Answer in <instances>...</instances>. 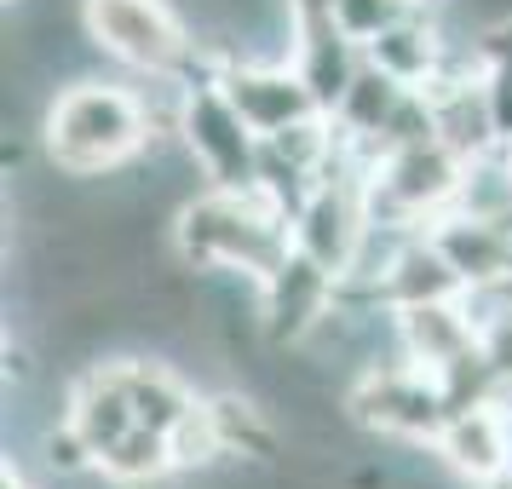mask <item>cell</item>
Instances as JSON below:
<instances>
[{"mask_svg": "<svg viewBox=\"0 0 512 489\" xmlns=\"http://www.w3.org/2000/svg\"><path fill=\"white\" fill-rule=\"evenodd\" d=\"M41 162H52L58 173L81 179H104L133 167L150 150V110H144L139 81L121 75H81L64 81L41 110Z\"/></svg>", "mask_w": 512, "mask_h": 489, "instance_id": "6da1fadb", "label": "cell"}, {"mask_svg": "<svg viewBox=\"0 0 512 489\" xmlns=\"http://www.w3.org/2000/svg\"><path fill=\"white\" fill-rule=\"evenodd\" d=\"M173 248L196 271H236V277L265 282L282 259L294 254V219L265 196V190H196L173 213Z\"/></svg>", "mask_w": 512, "mask_h": 489, "instance_id": "7a4b0ae2", "label": "cell"}, {"mask_svg": "<svg viewBox=\"0 0 512 489\" xmlns=\"http://www.w3.org/2000/svg\"><path fill=\"white\" fill-rule=\"evenodd\" d=\"M81 29L93 35L104 64L139 75H213V58L196 47L190 18L173 0H81Z\"/></svg>", "mask_w": 512, "mask_h": 489, "instance_id": "3957f363", "label": "cell"}, {"mask_svg": "<svg viewBox=\"0 0 512 489\" xmlns=\"http://www.w3.org/2000/svg\"><path fill=\"white\" fill-rule=\"evenodd\" d=\"M340 397H346L357 432H374V438L403 443V449H432L455 415L443 397V380L409 357H386V363L363 369Z\"/></svg>", "mask_w": 512, "mask_h": 489, "instance_id": "277c9868", "label": "cell"}, {"mask_svg": "<svg viewBox=\"0 0 512 489\" xmlns=\"http://www.w3.org/2000/svg\"><path fill=\"white\" fill-rule=\"evenodd\" d=\"M461 173L466 162L449 150L443 139H420L403 150L374 156L369 167V213L374 225H392V231H426L432 219L455 208L461 196Z\"/></svg>", "mask_w": 512, "mask_h": 489, "instance_id": "5b68a950", "label": "cell"}, {"mask_svg": "<svg viewBox=\"0 0 512 489\" xmlns=\"http://www.w3.org/2000/svg\"><path fill=\"white\" fill-rule=\"evenodd\" d=\"M179 144L196 162V173L219 190H259V162H265V139H259L248 116L231 104L219 87V75H190L185 110H179Z\"/></svg>", "mask_w": 512, "mask_h": 489, "instance_id": "8992f818", "label": "cell"}, {"mask_svg": "<svg viewBox=\"0 0 512 489\" xmlns=\"http://www.w3.org/2000/svg\"><path fill=\"white\" fill-rule=\"evenodd\" d=\"M213 75L259 139H277V133H288L311 116H328L294 58H225Z\"/></svg>", "mask_w": 512, "mask_h": 489, "instance_id": "52a82bcc", "label": "cell"}, {"mask_svg": "<svg viewBox=\"0 0 512 489\" xmlns=\"http://www.w3.org/2000/svg\"><path fill=\"white\" fill-rule=\"evenodd\" d=\"M334 300H340V277L294 248L259 282V328H265L271 351H300L317 334V323L334 311Z\"/></svg>", "mask_w": 512, "mask_h": 489, "instance_id": "ba28073f", "label": "cell"}, {"mask_svg": "<svg viewBox=\"0 0 512 489\" xmlns=\"http://www.w3.org/2000/svg\"><path fill=\"white\" fill-rule=\"evenodd\" d=\"M432 455L461 489H512V397L455 409Z\"/></svg>", "mask_w": 512, "mask_h": 489, "instance_id": "9c48e42d", "label": "cell"}, {"mask_svg": "<svg viewBox=\"0 0 512 489\" xmlns=\"http://www.w3.org/2000/svg\"><path fill=\"white\" fill-rule=\"evenodd\" d=\"M64 415L81 438L93 443V455L104 461L110 449H116L133 426H139V409H133V392H127V380H121V357H98V363H81L70 374V403H64Z\"/></svg>", "mask_w": 512, "mask_h": 489, "instance_id": "30bf717a", "label": "cell"}, {"mask_svg": "<svg viewBox=\"0 0 512 489\" xmlns=\"http://www.w3.org/2000/svg\"><path fill=\"white\" fill-rule=\"evenodd\" d=\"M397 346L409 363L420 369H455L466 351H478V317H472V305L461 300H432V305H409V311H397Z\"/></svg>", "mask_w": 512, "mask_h": 489, "instance_id": "8fae6325", "label": "cell"}, {"mask_svg": "<svg viewBox=\"0 0 512 489\" xmlns=\"http://www.w3.org/2000/svg\"><path fill=\"white\" fill-rule=\"evenodd\" d=\"M466 282L461 271L443 259V248L432 242V231H409L392 248L386 271H380V300L392 311H409V305H432V300H461Z\"/></svg>", "mask_w": 512, "mask_h": 489, "instance_id": "7c38bea8", "label": "cell"}, {"mask_svg": "<svg viewBox=\"0 0 512 489\" xmlns=\"http://www.w3.org/2000/svg\"><path fill=\"white\" fill-rule=\"evenodd\" d=\"M403 98H409V87H403L397 75H386L380 64L363 58V70L351 75V87L340 93V104L328 110V121H334V133H340L346 144H357V150H369V156H374Z\"/></svg>", "mask_w": 512, "mask_h": 489, "instance_id": "4fadbf2b", "label": "cell"}, {"mask_svg": "<svg viewBox=\"0 0 512 489\" xmlns=\"http://www.w3.org/2000/svg\"><path fill=\"white\" fill-rule=\"evenodd\" d=\"M98 472L116 489H173L179 484V461H173V438L156 426H133L127 438L98 461Z\"/></svg>", "mask_w": 512, "mask_h": 489, "instance_id": "5bb4252c", "label": "cell"}, {"mask_svg": "<svg viewBox=\"0 0 512 489\" xmlns=\"http://www.w3.org/2000/svg\"><path fill=\"white\" fill-rule=\"evenodd\" d=\"M420 0H334V24L346 29L357 47H369L380 29H392L403 12H415Z\"/></svg>", "mask_w": 512, "mask_h": 489, "instance_id": "9a60e30c", "label": "cell"}, {"mask_svg": "<svg viewBox=\"0 0 512 489\" xmlns=\"http://www.w3.org/2000/svg\"><path fill=\"white\" fill-rule=\"evenodd\" d=\"M484 93H489V110H495L501 139H512V58H501V64H484Z\"/></svg>", "mask_w": 512, "mask_h": 489, "instance_id": "2e32d148", "label": "cell"}, {"mask_svg": "<svg viewBox=\"0 0 512 489\" xmlns=\"http://www.w3.org/2000/svg\"><path fill=\"white\" fill-rule=\"evenodd\" d=\"M6 6H18V0H6Z\"/></svg>", "mask_w": 512, "mask_h": 489, "instance_id": "e0dca14e", "label": "cell"}]
</instances>
